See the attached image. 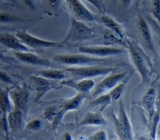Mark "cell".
I'll list each match as a JSON object with an SVG mask.
<instances>
[{
    "label": "cell",
    "mask_w": 160,
    "mask_h": 140,
    "mask_svg": "<svg viewBox=\"0 0 160 140\" xmlns=\"http://www.w3.org/2000/svg\"><path fill=\"white\" fill-rule=\"evenodd\" d=\"M127 44L132 63L141 77V85L148 84L150 81V62L148 57L135 41L128 39Z\"/></svg>",
    "instance_id": "obj_1"
},
{
    "label": "cell",
    "mask_w": 160,
    "mask_h": 140,
    "mask_svg": "<svg viewBox=\"0 0 160 140\" xmlns=\"http://www.w3.org/2000/svg\"><path fill=\"white\" fill-rule=\"evenodd\" d=\"M95 30L84 22H80L72 17L69 29L64 39V42H79L90 40L95 37Z\"/></svg>",
    "instance_id": "obj_2"
},
{
    "label": "cell",
    "mask_w": 160,
    "mask_h": 140,
    "mask_svg": "<svg viewBox=\"0 0 160 140\" xmlns=\"http://www.w3.org/2000/svg\"><path fill=\"white\" fill-rule=\"evenodd\" d=\"M66 72L72 75L77 79H91V78L111 74L114 70L112 67H103L99 66H81L78 68H68Z\"/></svg>",
    "instance_id": "obj_3"
},
{
    "label": "cell",
    "mask_w": 160,
    "mask_h": 140,
    "mask_svg": "<svg viewBox=\"0 0 160 140\" xmlns=\"http://www.w3.org/2000/svg\"><path fill=\"white\" fill-rule=\"evenodd\" d=\"M57 62L66 65H80L84 66H97L103 64L105 60L83 54H62L53 57Z\"/></svg>",
    "instance_id": "obj_4"
},
{
    "label": "cell",
    "mask_w": 160,
    "mask_h": 140,
    "mask_svg": "<svg viewBox=\"0 0 160 140\" xmlns=\"http://www.w3.org/2000/svg\"><path fill=\"white\" fill-rule=\"evenodd\" d=\"M16 37L18 38L25 46H28L32 48H52L62 47L64 44V41L52 42L42 40L29 34L25 30L18 31Z\"/></svg>",
    "instance_id": "obj_5"
},
{
    "label": "cell",
    "mask_w": 160,
    "mask_h": 140,
    "mask_svg": "<svg viewBox=\"0 0 160 140\" xmlns=\"http://www.w3.org/2000/svg\"><path fill=\"white\" fill-rule=\"evenodd\" d=\"M67 6L75 20L82 22H92L96 20V16L79 0H68Z\"/></svg>",
    "instance_id": "obj_6"
},
{
    "label": "cell",
    "mask_w": 160,
    "mask_h": 140,
    "mask_svg": "<svg viewBox=\"0 0 160 140\" xmlns=\"http://www.w3.org/2000/svg\"><path fill=\"white\" fill-rule=\"evenodd\" d=\"M78 51L83 54L99 57L117 56L126 52L125 50L122 48L104 45L83 46L78 48Z\"/></svg>",
    "instance_id": "obj_7"
},
{
    "label": "cell",
    "mask_w": 160,
    "mask_h": 140,
    "mask_svg": "<svg viewBox=\"0 0 160 140\" xmlns=\"http://www.w3.org/2000/svg\"><path fill=\"white\" fill-rule=\"evenodd\" d=\"M29 81L37 92L35 101L38 102L48 91L51 89H60L63 86L62 82L57 83L53 81L47 79L38 75H32L29 77Z\"/></svg>",
    "instance_id": "obj_8"
},
{
    "label": "cell",
    "mask_w": 160,
    "mask_h": 140,
    "mask_svg": "<svg viewBox=\"0 0 160 140\" xmlns=\"http://www.w3.org/2000/svg\"><path fill=\"white\" fill-rule=\"evenodd\" d=\"M86 98V94L78 93L73 98L66 101L61 109L57 112L56 116L52 121L51 127L52 130L56 129L61 123L64 116L68 111L77 110L82 104L84 99Z\"/></svg>",
    "instance_id": "obj_9"
},
{
    "label": "cell",
    "mask_w": 160,
    "mask_h": 140,
    "mask_svg": "<svg viewBox=\"0 0 160 140\" xmlns=\"http://www.w3.org/2000/svg\"><path fill=\"white\" fill-rule=\"evenodd\" d=\"M128 72H124L116 74H110L105 77L99 83L97 84L91 94L92 98H96L99 96L106 94V92L111 91L114 87L119 84V82L127 75Z\"/></svg>",
    "instance_id": "obj_10"
},
{
    "label": "cell",
    "mask_w": 160,
    "mask_h": 140,
    "mask_svg": "<svg viewBox=\"0 0 160 140\" xmlns=\"http://www.w3.org/2000/svg\"><path fill=\"white\" fill-rule=\"evenodd\" d=\"M14 55L16 58L26 64L34 66H40L49 68L51 65V61L45 57H41L30 52H17L14 51Z\"/></svg>",
    "instance_id": "obj_11"
},
{
    "label": "cell",
    "mask_w": 160,
    "mask_h": 140,
    "mask_svg": "<svg viewBox=\"0 0 160 140\" xmlns=\"http://www.w3.org/2000/svg\"><path fill=\"white\" fill-rule=\"evenodd\" d=\"M28 92L27 88L23 86L17 87L9 92L10 99L12 100L16 109L23 110L28 101Z\"/></svg>",
    "instance_id": "obj_12"
},
{
    "label": "cell",
    "mask_w": 160,
    "mask_h": 140,
    "mask_svg": "<svg viewBox=\"0 0 160 140\" xmlns=\"http://www.w3.org/2000/svg\"><path fill=\"white\" fill-rule=\"evenodd\" d=\"M0 43L17 52H29V48L18 38L16 35L10 33H0Z\"/></svg>",
    "instance_id": "obj_13"
},
{
    "label": "cell",
    "mask_w": 160,
    "mask_h": 140,
    "mask_svg": "<svg viewBox=\"0 0 160 140\" xmlns=\"http://www.w3.org/2000/svg\"><path fill=\"white\" fill-rule=\"evenodd\" d=\"M156 90L153 87L149 88L144 94L142 103L143 106L147 112L148 118L152 117L154 113L155 112V102L156 99Z\"/></svg>",
    "instance_id": "obj_14"
},
{
    "label": "cell",
    "mask_w": 160,
    "mask_h": 140,
    "mask_svg": "<svg viewBox=\"0 0 160 140\" xmlns=\"http://www.w3.org/2000/svg\"><path fill=\"white\" fill-rule=\"evenodd\" d=\"M62 84L72 88L80 93L84 94L90 93L95 87V82L92 79H82L77 82H74L73 80H68L62 81Z\"/></svg>",
    "instance_id": "obj_15"
},
{
    "label": "cell",
    "mask_w": 160,
    "mask_h": 140,
    "mask_svg": "<svg viewBox=\"0 0 160 140\" xmlns=\"http://www.w3.org/2000/svg\"><path fill=\"white\" fill-rule=\"evenodd\" d=\"M138 29L141 38L143 40L146 46L151 50V51L154 52V45L150 29L146 21L141 17H139V18Z\"/></svg>",
    "instance_id": "obj_16"
},
{
    "label": "cell",
    "mask_w": 160,
    "mask_h": 140,
    "mask_svg": "<svg viewBox=\"0 0 160 140\" xmlns=\"http://www.w3.org/2000/svg\"><path fill=\"white\" fill-rule=\"evenodd\" d=\"M106 125H108L107 121L105 119L101 112H93L87 113L83 119L79 122L78 127Z\"/></svg>",
    "instance_id": "obj_17"
},
{
    "label": "cell",
    "mask_w": 160,
    "mask_h": 140,
    "mask_svg": "<svg viewBox=\"0 0 160 140\" xmlns=\"http://www.w3.org/2000/svg\"><path fill=\"white\" fill-rule=\"evenodd\" d=\"M118 121H119L120 124L121 125L122 127L123 128L124 132H126L129 140H134L133 139V133L132 127L130 125V122L128 116L127 114V112L124 108V104L122 102V100L121 99L119 104V113L117 116Z\"/></svg>",
    "instance_id": "obj_18"
},
{
    "label": "cell",
    "mask_w": 160,
    "mask_h": 140,
    "mask_svg": "<svg viewBox=\"0 0 160 140\" xmlns=\"http://www.w3.org/2000/svg\"><path fill=\"white\" fill-rule=\"evenodd\" d=\"M101 20L107 29L111 31L114 34H116L118 37L124 40L125 33H124V31L121 28V26L118 22L107 15H102L101 17Z\"/></svg>",
    "instance_id": "obj_19"
},
{
    "label": "cell",
    "mask_w": 160,
    "mask_h": 140,
    "mask_svg": "<svg viewBox=\"0 0 160 140\" xmlns=\"http://www.w3.org/2000/svg\"><path fill=\"white\" fill-rule=\"evenodd\" d=\"M7 121L11 130H16L18 129L22 121V112L19 109H14L7 115Z\"/></svg>",
    "instance_id": "obj_20"
},
{
    "label": "cell",
    "mask_w": 160,
    "mask_h": 140,
    "mask_svg": "<svg viewBox=\"0 0 160 140\" xmlns=\"http://www.w3.org/2000/svg\"><path fill=\"white\" fill-rule=\"evenodd\" d=\"M111 102L112 100L110 94L106 93L96 98L90 103L89 106L92 108H96L97 110V112L101 113L109 104H111Z\"/></svg>",
    "instance_id": "obj_21"
},
{
    "label": "cell",
    "mask_w": 160,
    "mask_h": 140,
    "mask_svg": "<svg viewBox=\"0 0 160 140\" xmlns=\"http://www.w3.org/2000/svg\"><path fill=\"white\" fill-rule=\"evenodd\" d=\"M102 41L104 46H111V45H121L127 47V45L125 44V42L108 29L106 30L103 32Z\"/></svg>",
    "instance_id": "obj_22"
},
{
    "label": "cell",
    "mask_w": 160,
    "mask_h": 140,
    "mask_svg": "<svg viewBox=\"0 0 160 140\" xmlns=\"http://www.w3.org/2000/svg\"><path fill=\"white\" fill-rule=\"evenodd\" d=\"M37 75L47 78V79L53 81H61L66 78V74L64 72L59 69L42 70V71L38 73Z\"/></svg>",
    "instance_id": "obj_23"
},
{
    "label": "cell",
    "mask_w": 160,
    "mask_h": 140,
    "mask_svg": "<svg viewBox=\"0 0 160 140\" xmlns=\"http://www.w3.org/2000/svg\"><path fill=\"white\" fill-rule=\"evenodd\" d=\"M0 110L3 113H7L12 111L9 92L0 88Z\"/></svg>",
    "instance_id": "obj_24"
},
{
    "label": "cell",
    "mask_w": 160,
    "mask_h": 140,
    "mask_svg": "<svg viewBox=\"0 0 160 140\" xmlns=\"http://www.w3.org/2000/svg\"><path fill=\"white\" fill-rule=\"evenodd\" d=\"M160 122V116L159 113L155 111L152 117L149 119L148 124V132L149 135V139H156L157 128Z\"/></svg>",
    "instance_id": "obj_25"
},
{
    "label": "cell",
    "mask_w": 160,
    "mask_h": 140,
    "mask_svg": "<svg viewBox=\"0 0 160 140\" xmlns=\"http://www.w3.org/2000/svg\"><path fill=\"white\" fill-rule=\"evenodd\" d=\"M126 84L124 82H121L118 84L116 86L114 87L108 93L110 95L112 102H115L121 98L124 89H125Z\"/></svg>",
    "instance_id": "obj_26"
},
{
    "label": "cell",
    "mask_w": 160,
    "mask_h": 140,
    "mask_svg": "<svg viewBox=\"0 0 160 140\" xmlns=\"http://www.w3.org/2000/svg\"><path fill=\"white\" fill-rule=\"evenodd\" d=\"M9 129L7 113H3L2 117L0 118V132L3 134V136L7 140H8V130Z\"/></svg>",
    "instance_id": "obj_27"
},
{
    "label": "cell",
    "mask_w": 160,
    "mask_h": 140,
    "mask_svg": "<svg viewBox=\"0 0 160 140\" xmlns=\"http://www.w3.org/2000/svg\"><path fill=\"white\" fill-rule=\"evenodd\" d=\"M58 111L57 110V107L56 106L49 107L45 110V111H44L43 116L47 120L52 121L56 116L57 113Z\"/></svg>",
    "instance_id": "obj_28"
},
{
    "label": "cell",
    "mask_w": 160,
    "mask_h": 140,
    "mask_svg": "<svg viewBox=\"0 0 160 140\" xmlns=\"http://www.w3.org/2000/svg\"><path fill=\"white\" fill-rule=\"evenodd\" d=\"M151 12L160 24V0H153L152 1Z\"/></svg>",
    "instance_id": "obj_29"
},
{
    "label": "cell",
    "mask_w": 160,
    "mask_h": 140,
    "mask_svg": "<svg viewBox=\"0 0 160 140\" xmlns=\"http://www.w3.org/2000/svg\"><path fill=\"white\" fill-rule=\"evenodd\" d=\"M42 125V121L39 119H34L30 121L25 126V128L29 130H38Z\"/></svg>",
    "instance_id": "obj_30"
},
{
    "label": "cell",
    "mask_w": 160,
    "mask_h": 140,
    "mask_svg": "<svg viewBox=\"0 0 160 140\" xmlns=\"http://www.w3.org/2000/svg\"><path fill=\"white\" fill-rule=\"evenodd\" d=\"M18 20L17 17L9 13L0 12V23H11Z\"/></svg>",
    "instance_id": "obj_31"
},
{
    "label": "cell",
    "mask_w": 160,
    "mask_h": 140,
    "mask_svg": "<svg viewBox=\"0 0 160 140\" xmlns=\"http://www.w3.org/2000/svg\"><path fill=\"white\" fill-rule=\"evenodd\" d=\"M89 140H107V134L104 130H100L92 134Z\"/></svg>",
    "instance_id": "obj_32"
},
{
    "label": "cell",
    "mask_w": 160,
    "mask_h": 140,
    "mask_svg": "<svg viewBox=\"0 0 160 140\" xmlns=\"http://www.w3.org/2000/svg\"><path fill=\"white\" fill-rule=\"evenodd\" d=\"M156 99L155 102V110L160 116V84L156 90Z\"/></svg>",
    "instance_id": "obj_33"
},
{
    "label": "cell",
    "mask_w": 160,
    "mask_h": 140,
    "mask_svg": "<svg viewBox=\"0 0 160 140\" xmlns=\"http://www.w3.org/2000/svg\"><path fill=\"white\" fill-rule=\"evenodd\" d=\"M0 81L8 83V84H12V78L8 76L7 73H5L3 72L0 71Z\"/></svg>",
    "instance_id": "obj_34"
},
{
    "label": "cell",
    "mask_w": 160,
    "mask_h": 140,
    "mask_svg": "<svg viewBox=\"0 0 160 140\" xmlns=\"http://www.w3.org/2000/svg\"><path fill=\"white\" fill-rule=\"evenodd\" d=\"M89 2H90L92 4H93L94 6H95L97 9H99V11L103 12L104 11V6L103 4L101 3V2L100 1H92V0H90V1H88Z\"/></svg>",
    "instance_id": "obj_35"
},
{
    "label": "cell",
    "mask_w": 160,
    "mask_h": 140,
    "mask_svg": "<svg viewBox=\"0 0 160 140\" xmlns=\"http://www.w3.org/2000/svg\"><path fill=\"white\" fill-rule=\"evenodd\" d=\"M60 140H72V137L69 132H65L62 135Z\"/></svg>",
    "instance_id": "obj_36"
},
{
    "label": "cell",
    "mask_w": 160,
    "mask_h": 140,
    "mask_svg": "<svg viewBox=\"0 0 160 140\" xmlns=\"http://www.w3.org/2000/svg\"><path fill=\"white\" fill-rule=\"evenodd\" d=\"M158 137L160 139V122H159V125L157 128V132H156V137Z\"/></svg>",
    "instance_id": "obj_37"
},
{
    "label": "cell",
    "mask_w": 160,
    "mask_h": 140,
    "mask_svg": "<svg viewBox=\"0 0 160 140\" xmlns=\"http://www.w3.org/2000/svg\"><path fill=\"white\" fill-rule=\"evenodd\" d=\"M6 58V57L4 56V55L2 53V52L0 51V60H5Z\"/></svg>",
    "instance_id": "obj_38"
},
{
    "label": "cell",
    "mask_w": 160,
    "mask_h": 140,
    "mask_svg": "<svg viewBox=\"0 0 160 140\" xmlns=\"http://www.w3.org/2000/svg\"><path fill=\"white\" fill-rule=\"evenodd\" d=\"M3 115V113L2 112V111L1 110H0V118H1L2 117V116Z\"/></svg>",
    "instance_id": "obj_39"
},
{
    "label": "cell",
    "mask_w": 160,
    "mask_h": 140,
    "mask_svg": "<svg viewBox=\"0 0 160 140\" xmlns=\"http://www.w3.org/2000/svg\"><path fill=\"white\" fill-rule=\"evenodd\" d=\"M149 140H156V139H149Z\"/></svg>",
    "instance_id": "obj_40"
},
{
    "label": "cell",
    "mask_w": 160,
    "mask_h": 140,
    "mask_svg": "<svg viewBox=\"0 0 160 140\" xmlns=\"http://www.w3.org/2000/svg\"><path fill=\"white\" fill-rule=\"evenodd\" d=\"M112 140H115V139H112Z\"/></svg>",
    "instance_id": "obj_41"
}]
</instances>
